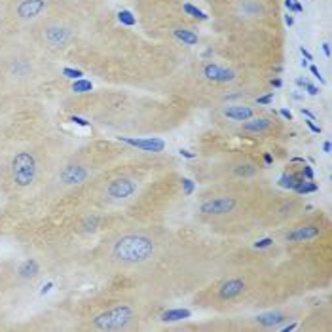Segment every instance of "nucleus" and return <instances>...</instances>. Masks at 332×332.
I'll list each match as a JSON object with an SVG mask.
<instances>
[{
  "instance_id": "1",
  "label": "nucleus",
  "mask_w": 332,
  "mask_h": 332,
  "mask_svg": "<svg viewBox=\"0 0 332 332\" xmlns=\"http://www.w3.org/2000/svg\"><path fill=\"white\" fill-rule=\"evenodd\" d=\"M154 253V241L144 234H122L106 247V260L118 268L146 262Z\"/></svg>"
},
{
  "instance_id": "2",
  "label": "nucleus",
  "mask_w": 332,
  "mask_h": 332,
  "mask_svg": "<svg viewBox=\"0 0 332 332\" xmlns=\"http://www.w3.org/2000/svg\"><path fill=\"white\" fill-rule=\"evenodd\" d=\"M68 0H8L4 17L11 25L28 30L47 15L61 9Z\"/></svg>"
},
{
  "instance_id": "3",
  "label": "nucleus",
  "mask_w": 332,
  "mask_h": 332,
  "mask_svg": "<svg viewBox=\"0 0 332 332\" xmlns=\"http://www.w3.org/2000/svg\"><path fill=\"white\" fill-rule=\"evenodd\" d=\"M9 182L15 190H27L36 182L40 173V163L36 160V154L30 150L17 152L9 160Z\"/></svg>"
},
{
  "instance_id": "4",
  "label": "nucleus",
  "mask_w": 332,
  "mask_h": 332,
  "mask_svg": "<svg viewBox=\"0 0 332 332\" xmlns=\"http://www.w3.org/2000/svg\"><path fill=\"white\" fill-rule=\"evenodd\" d=\"M133 319V312L125 306H114L110 310L97 315L91 323V329L99 331H122L127 329V323Z\"/></svg>"
},
{
  "instance_id": "5",
  "label": "nucleus",
  "mask_w": 332,
  "mask_h": 332,
  "mask_svg": "<svg viewBox=\"0 0 332 332\" xmlns=\"http://www.w3.org/2000/svg\"><path fill=\"white\" fill-rule=\"evenodd\" d=\"M137 190V180L131 177H116V179L106 180L101 188V198L108 203H120L123 199L131 198Z\"/></svg>"
},
{
  "instance_id": "6",
  "label": "nucleus",
  "mask_w": 332,
  "mask_h": 332,
  "mask_svg": "<svg viewBox=\"0 0 332 332\" xmlns=\"http://www.w3.org/2000/svg\"><path fill=\"white\" fill-rule=\"evenodd\" d=\"M198 74L211 84H232L237 78V72L232 66L213 63V61H205L198 68Z\"/></svg>"
},
{
  "instance_id": "7",
  "label": "nucleus",
  "mask_w": 332,
  "mask_h": 332,
  "mask_svg": "<svg viewBox=\"0 0 332 332\" xmlns=\"http://www.w3.org/2000/svg\"><path fill=\"white\" fill-rule=\"evenodd\" d=\"M260 106H249V104H224L220 106V116L232 120V122H247L249 118L256 116Z\"/></svg>"
},
{
  "instance_id": "8",
  "label": "nucleus",
  "mask_w": 332,
  "mask_h": 332,
  "mask_svg": "<svg viewBox=\"0 0 332 332\" xmlns=\"http://www.w3.org/2000/svg\"><path fill=\"white\" fill-rule=\"evenodd\" d=\"M123 142L131 144V146H137L144 152H163L165 148V142L161 139H156V137H150V139H129V137H120Z\"/></svg>"
},
{
  "instance_id": "9",
  "label": "nucleus",
  "mask_w": 332,
  "mask_h": 332,
  "mask_svg": "<svg viewBox=\"0 0 332 332\" xmlns=\"http://www.w3.org/2000/svg\"><path fill=\"white\" fill-rule=\"evenodd\" d=\"M321 228L315 226V224H306V226H298L294 228L291 234H287V239L289 241H308V239H313V237L319 236Z\"/></svg>"
},
{
  "instance_id": "10",
  "label": "nucleus",
  "mask_w": 332,
  "mask_h": 332,
  "mask_svg": "<svg viewBox=\"0 0 332 332\" xmlns=\"http://www.w3.org/2000/svg\"><path fill=\"white\" fill-rule=\"evenodd\" d=\"M274 125V120L272 118H249L245 123H243V131H249V133H264L268 131L270 127Z\"/></svg>"
},
{
  "instance_id": "11",
  "label": "nucleus",
  "mask_w": 332,
  "mask_h": 332,
  "mask_svg": "<svg viewBox=\"0 0 332 332\" xmlns=\"http://www.w3.org/2000/svg\"><path fill=\"white\" fill-rule=\"evenodd\" d=\"M241 293H243V281L241 279H230L220 289V296L222 298H234V296Z\"/></svg>"
},
{
  "instance_id": "12",
  "label": "nucleus",
  "mask_w": 332,
  "mask_h": 332,
  "mask_svg": "<svg viewBox=\"0 0 332 332\" xmlns=\"http://www.w3.org/2000/svg\"><path fill=\"white\" fill-rule=\"evenodd\" d=\"M287 321V315L281 312H270L264 313V315H258L256 317V323L262 325V327H277L279 323Z\"/></svg>"
},
{
  "instance_id": "13",
  "label": "nucleus",
  "mask_w": 332,
  "mask_h": 332,
  "mask_svg": "<svg viewBox=\"0 0 332 332\" xmlns=\"http://www.w3.org/2000/svg\"><path fill=\"white\" fill-rule=\"evenodd\" d=\"M188 317H192L190 310H167V312L161 313V321L165 323L182 321V319H188Z\"/></svg>"
},
{
  "instance_id": "14",
  "label": "nucleus",
  "mask_w": 332,
  "mask_h": 332,
  "mask_svg": "<svg viewBox=\"0 0 332 332\" xmlns=\"http://www.w3.org/2000/svg\"><path fill=\"white\" fill-rule=\"evenodd\" d=\"M182 11H184V15H188V17H194V19H199V21H207L209 15L205 11H201L199 8H196L194 4H190V2H182Z\"/></svg>"
},
{
  "instance_id": "15",
  "label": "nucleus",
  "mask_w": 332,
  "mask_h": 332,
  "mask_svg": "<svg viewBox=\"0 0 332 332\" xmlns=\"http://www.w3.org/2000/svg\"><path fill=\"white\" fill-rule=\"evenodd\" d=\"M36 272H38V266L34 260H27V262H23V264L19 266V275L25 277V279L36 277Z\"/></svg>"
},
{
  "instance_id": "16",
  "label": "nucleus",
  "mask_w": 332,
  "mask_h": 332,
  "mask_svg": "<svg viewBox=\"0 0 332 332\" xmlns=\"http://www.w3.org/2000/svg\"><path fill=\"white\" fill-rule=\"evenodd\" d=\"M302 179H304L302 175H294V173H285L283 177L279 179V186H281V188L294 190V186L298 184V180H302Z\"/></svg>"
},
{
  "instance_id": "17",
  "label": "nucleus",
  "mask_w": 332,
  "mask_h": 332,
  "mask_svg": "<svg viewBox=\"0 0 332 332\" xmlns=\"http://www.w3.org/2000/svg\"><path fill=\"white\" fill-rule=\"evenodd\" d=\"M317 190H319V186H317L315 182H312V180L308 182L306 179L298 180V184L294 186V192L300 194V196H302V194H312V192H317Z\"/></svg>"
},
{
  "instance_id": "18",
  "label": "nucleus",
  "mask_w": 332,
  "mask_h": 332,
  "mask_svg": "<svg viewBox=\"0 0 332 332\" xmlns=\"http://www.w3.org/2000/svg\"><path fill=\"white\" fill-rule=\"evenodd\" d=\"M118 21H120L122 25H125V27H135V25H137V17L133 15L129 9H122V11L118 13Z\"/></svg>"
},
{
  "instance_id": "19",
  "label": "nucleus",
  "mask_w": 332,
  "mask_h": 332,
  "mask_svg": "<svg viewBox=\"0 0 332 332\" xmlns=\"http://www.w3.org/2000/svg\"><path fill=\"white\" fill-rule=\"evenodd\" d=\"M72 91H76V93L91 91V82H87V80H80V82H76V84L72 85Z\"/></svg>"
},
{
  "instance_id": "20",
  "label": "nucleus",
  "mask_w": 332,
  "mask_h": 332,
  "mask_svg": "<svg viewBox=\"0 0 332 332\" xmlns=\"http://www.w3.org/2000/svg\"><path fill=\"white\" fill-rule=\"evenodd\" d=\"M194 188H196L194 180L182 179V194H184V196H192V192H194Z\"/></svg>"
},
{
  "instance_id": "21",
  "label": "nucleus",
  "mask_w": 332,
  "mask_h": 332,
  "mask_svg": "<svg viewBox=\"0 0 332 332\" xmlns=\"http://www.w3.org/2000/svg\"><path fill=\"white\" fill-rule=\"evenodd\" d=\"M272 101H274V91H270L268 95H262V97H256V106H268Z\"/></svg>"
},
{
  "instance_id": "22",
  "label": "nucleus",
  "mask_w": 332,
  "mask_h": 332,
  "mask_svg": "<svg viewBox=\"0 0 332 332\" xmlns=\"http://www.w3.org/2000/svg\"><path fill=\"white\" fill-rule=\"evenodd\" d=\"M61 74L68 76V78H80V76H84L82 74V70H76V68H63Z\"/></svg>"
},
{
  "instance_id": "23",
  "label": "nucleus",
  "mask_w": 332,
  "mask_h": 332,
  "mask_svg": "<svg viewBox=\"0 0 332 332\" xmlns=\"http://www.w3.org/2000/svg\"><path fill=\"white\" fill-rule=\"evenodd\" d=\"M274 243V239L272 237H264V239H260V241H256L255 247L256 249H268V247Z\"/></svg>"
},
{
  "instance_id": "24",
  "label": "nucleus",
  "mask_w": 332,
  "mask_h": 332,
  "mask_svg": "<svg viewBox=\"0 0 332 332\" xmlns=\"http://www.w3.org/2000/svg\"><path fill=\"white\" fill-rule=\"evenodd\" d=\"M302 177L308 180H313V169L310 165H306V163H304V167H302Z\"/></svg>"
},
{
  "instance_id": "25",
  "label": "nucleus",
  "mask_w": 332,
  "mask_h": 332,
  "mask_svg": "<svg viewBox=\"0 0 332 332\" xmlns=\"http://www.w3.org/2000/svg\"><path fill=\"white\" fill-rule=\"evenodd\" d=\"M304 89H306V91H308L310 95H319V87H317V85H313V84H310V82H306Z\"/></svg>"
},
{
  "instance_id": "26",
  "label": "nucleus",
  "mask_w": 332,
  "mask_h": 332,
  "mask_svg": "<svg viewBox=\"0 0 332 332\" xmlns=\"http://www.w3.org/2000/svg\"><path fill=\"white\" fill-rule=\"evenodd\" d=\"M310 72H312V74L315 76V78H317L319 82H325V80H323V76H321V72H319V68H317V66H315V65L310 66Z\"/></svg>"
},
{
  "instance_id": "27",
  "label": "nucleus",
  "mask_w": 332,
  "mask_h": 332,
  "mask_svg": "<svg viewBox=\"0 0 332 332\" xmlns=\"http://www.w3.org/2000/svg\"><path fill=\"white\" fill-rule=\"evenodd\" d=\"M306 125H308V127H310L313 133H321V125H315V123H313V120H306Z\"/></svg>"
},
{
  "instance_id": "28",
  "label": "nucleus",
  "mask_w": 332,
  "mask_h": 332,
  "mask_svg": "<svg viewBox=\"0 0 332 332\" xmlns=\"http://www.w3.org/2000/svg\"><path fill=\"white\" fill-rule=\"evenodd\" d=\"M279 114L283 116L285 120H289V122H293V114H291V110H287V108H281L279 110Z\"/></svg>"
},
{
  "instance_id": "29",
  "label": "nucleus",
  "mask_w": 332,
  "mask_h": 332,
  "mask_svg": "<svg viewBox=\"0 0 332 332\" xmlns=\"http://www.w3.org/2000/svg\"><path fill=\"white\" fill-rule=\"evenodd\" d=\"M180 156H184V158H188V160H194V158H198V154H194V152L190 150H179Z\"/></svg>"
},
{
  "instance_id": "30",
  "label": "nucleus",
  "mask_w": 332,
  "mask_h": 332,
  "mask_svg": "<svg viewBox=\"0 0 332 332\" xmlns=\"http://www.w3.org/2000/svg\"><path fill=\"white\" fill-rule=\"evenodd\" d=\"M300 112H302V116H308V118H310V120H313V122H315V120H317V118H315V114H312L310 112V110H308V108H300Z\"/></svg>"
},
{
  "instance_id": "31",
  "label": "nucleus",
  "mask_w": 332,
  "mask_h": 332,
  "mask_svg": "<svg viewBox=\"0 0 332 332\" xmlns=\"http://www.w3.org/2000/svg\"><path fill=\"white\" fill-rule=\"evenodd\" d=\"M285 25H287V27H293L294 25V17L291 15V13H287V15H285Z\"/></svg>"
},
{
  "instance_id": "32",
  "label": "nucleus",
  "mask_w": 332,
  "mask_h": 332,
  "mask_svg": "<svg viewBox=\"0 0 332 332\" xmlns=\"http://www.w3.org/2000/svg\"><path fill=\"white\" fill-rule=\"evenodd\" d=\"M300 53H302L304 57H306V59H308V61H313V55L312 53H310V51H308V49H306V47H300Z\"/></svg>"
},
{
  "instance_id": "33",
  "label": "nucleus",
  "mask_w": 332,
  "mask_h": 332,
  "mask_svg": "<svg viewBox=\"0 0 332 332\" xmlns=\"http://www.w3.org/2000/svg\"><path fill=\"white\" fill-rule=\"evenodd\" d=\"M6 2H8V0H0V19H4V11H6Z\"/></svg>"
},
{
  "instance_id": "34",
  "label": "nucleus",
  "mask_w": 332,
  "mask_h": 332,
  "mask_svg": "<svg viewBox=\"0 0 332 332\" xmlns=\"http://www.w3.org/2000/svg\"><path fill=\"white\" fill-rule=\"evenodd\" d=\"M323 51H325V55L331 59V44H329V42H325V44H323Z\"/></svg>"
},
{
  "instance_id": "35",
  "label": "nucleus",
  "mask_w": 332,
  "mask_h": 332,
  "mask_svg": "<svg viewBox=\"0 0 332 332\" xmlns=\"http://www.w3.org/2000/svg\"><path fill=\"white\" fill-rule=\"evenodd\" d=\"M272 85H274V87H281V85H283V80H281V78H274V80H272Z\"/></svg>"
},
{
  "instance_id": "36",
  "label": "nucleus",
  "mask_w": 332,
  "mask_h": 332,
  "mask_svg": "<svg viewBox=\"0 0 332 332\" xmlns=\"http://www.w3.org/2000/svg\"><path fill=\"white\" fill-rule=\"evenodd\" d=\"M323 150L327 152V154H329V152L332 150V144H331V141H325V144H323Z\"/></svg>"
},
{
  "instance_id": "37",
  "label": "nucleus",
  "mask_w": 332,
  "mask_h": 332,
  "mask_svg": "<svg viewBox=\"0 0 332 332\" xmlns=\"http://www.w3.org/2000/svg\"><path fill=\"white\" fill-rule=\"evenodd\" d=\"M264 161L270 165V163H274V158H272V154H264Z\"/></svg>"
},
{
  "instance_id": "38",
  "label": "nucleus",
  "mask_w": 332,
  "mask_h": 332,
  "mask_svg": "<svg viewBox=\"0 0 332 332\" xmlns=\"http://www.w3.org/2000/svg\"><path fill=\"white\" fill-rule=\"evenodd\" d=\"M306 82H308V80H304V78H296V85H298V87H304Z\"/></svg>"
},
{
  "instance_id": "39",
  "label": "nucleus",
  "mask_w": 332,
  "mask_h": 332,
  "mask_svg": "<svg viewBox=\"0 0 332 332\" xmlns=\"http://www.w3.org/2000/svg\"><path fill=\"white\" fill-rule=\"evenodd\" d=\"M294 329H296V325H287V327H283L285 332H291V331H294Z\"/></svg>"
}]
</instances>
